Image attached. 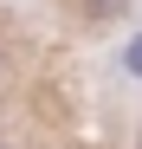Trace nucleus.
Returning <instances> with one entry per match:
<instances>
[{"mask_svg":"<svg viewBox=\"0 0 142 149\" xmlns=\"http://www.w3.org/2000/svg\"><path fill=\"white\" fill-rule=\"evenodd\" d=\"M123 71H129V78H136V84H142V33H136V39L123 45Z\"/></svg>","mask_w":142,"mask_h":149,"instance_id":"1","label":"nucleus"},{"mask_svg":"<svg viewBox=\"0 0 142 149\" xmlns=\"http://www.w3.org/2000/svg\"><path fill=\"white\" fill-rule=\"evenodd\" d=\"M136 149H142V136H136Z\"/></svg>","mask_w":142,"mask_h":149,"instance_id":"2","label":"nucleus"},{"mask_svg":"<svg viewBox=\"0 0 142 149\" xmlns=\"http://www.w3.org/2000/svg\"><path fill=\"white\" fill-rule=\"evenodd\" d=\"M0 149H7V143H0Z\"/></svg>","mask_w":142,"mask_h":149,"instance_id":"3","label":"nucleus"}]
</instances>
